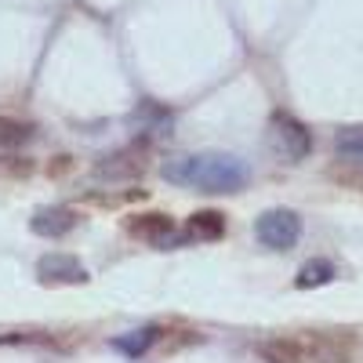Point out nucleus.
<instances>
[{
  "mask_svg": "<svg viewBox=\"0 0 363 363\" xmlns=\"http://www.w3.org/2000/svg\"><path fill=\"white\" fill-rule=\"evenodd\" d=\"M335 149H338V157H342V160H349V164H363V124L342 128L338 138H335Z\"/></svg>",
  "mask_w": 363,
  "mask_h": 363,
  "instance_id": "9b49d317",
  "label": "nucleus"
},
{
  "mask_svg": "<svg viewBox=\"0 0 363 363\" xmlns=\"http://www.w3.org/2000/svg\"><path fill=\"white\" fill-rule=\"evenodd\" d=\"M77 211H69V207H40L33 218H29V229H33L37 236H44V240H58V236H66V233H73L77 229Z\"/></svg>",
  "mask_w": 363,
  "mask_h": 363,
  "instance_id": "423d86ee",
  "label": "nucleus"
},
{
  "mask_svg": "<svg viewBox=\"0 0 363 363\" xmlns=\"http://www.w3.org/2000/svg\"><path fill=\"white\" fill-rule=\"evenodd\" d=\"M145 171V149L142 145H128V149H116V153L102 157L95 164V174L106 182H124V178H138Z\"/></svg>",
  "mask_w": 363,
  "mask_h": 363,
  "instance_id": "39448f33",
  "label": "nucleus"
},
{
  "mask_svg": "<svg viewBox=\"0 0 363 363\" xmlns=\"http://www.w3.org/2000/svg\"><path fill=\"white\" fill-rule=\"evenodd\" d=\"M33 135H37L33 124H26V120H11V116H0V149H18Z\"/></svg>",
  "mask_w": 363,
  "mask_h": 363,
  "instance_id": "ddd939ff",
  "label": "nucleus"
},
{
  "mask_svg": "<svg viewBox=\"0 0 363 363\" xmlns=\"http://www.w3.org/2000/svg\"><path fill=\"white\" fill-rule=\"evenodd\" d=\"M128 233L135 240H149V244H160L167 247L171 240H174V222L164 215V211H149V215H135L128 222Z\"/></svg>",
  "mask_w": 363,
  "mask_h": 363,
  "instance_id": "0eeeda50",
  "label": "nucleus"
},
{
  "mask_svg": "<svg viewBox=\"0 0 363 363\" xmlns=\"http://www.w3.org/2000/svg\"><path fill=\"white\" fill-rule=\"evenodd\" d=\"M272 142H277V149L287 160H301V157H309V149H313L309 128L301 124V120H294L291 113H272Z\"/></svg>",
  "mask_w": 363,
  "mask_h": 363,
  "instance_id": "7ed1b4c3",
  "label": "nucleus"
},
{
  "mask_svg": "<svg viewBox=\"0 0 363 363\" xmlns=\"http://www.w3.org/2000/svg\"><path fill=\"white\" fill-rule=\"evenodd\" d=\"M335 280V265L330 262H323V258H313V262H306L301 265V272H298V287L301 291H313V287H323V284H330Z\"/></svg>",
  "mask_w": 363,
  "mask_h": 363,
  "instance_id": "f8f14e48",
  "label": "nucleus"
},
{
  "mask_svg": "<svg viewBox=\"0 0 363 363\" xmlns=\"http://www.w3.org/2000/svg\"><path fill=\"white\" fill-rule=\"evenodd\" d=\"M258 356L265 363H313L309 342H298V338H269L258 345Z\"/></svg>",
  "mask_w": 363,
  "mask_h": 363,
  "instance_id": "6e6552de",
  "label": "nucleus"
},
{
  "mask_svg": "<svg viewBox=\"0 0 363 363\" xmlns=\"http://www.w3.org/2000/svg\"><path fill=\"white\" fill-rule=\"evenodd\" d=\"M255 236L269 251H291L298 244V236H301V218L287 207H272V211H265V215H258Z\"/></svg>",
  "mask_w": 363,
  "mask_h": 363,
  "instance_id": "f03ea898",
  "label": "nucleus"
},
{
  "mask_svg": "<svg viewBox=\"0 0 363 363\" xmlns=\"http://www.w3.org/2000/svg\"><path fill=\"white\" fill-rule=\"evenodd\" d=\"M160 174L171 186H193L200 193H236L251 182V167L233 153L171 157L160 164Z\"/></svg>",
  "mask_w": 363,
  "mask_h": 363,
  "instance_id": "f257e3e1",
  "label": "nucleus"
},
{
  "mask_svg": "<svg viewBox=\"0 0 363 363\" xmlns=\"http://www.w3.org/2000/svg\"><path fill=\"white\" fill-rule=\"evenodd\" d=\"M37 277L48 287H73V284H87V269H84L80 258L55 251V255H44L37 262Z\"/></svg>",
  "mask_w": 363,
  "mask_h": 363,
  "instance_id": "20e7f679",
  "label": "nucleus"
},
{
  "mask_svg": "<svg viewBox=\"0 0 363 363\" xmlns=\"http://www.w3.org/2000/svg\"><path fill=\"white\" fill-rule=\"evenodd\" d=\"M189 240H222L225 233V215L222 211H196V215L189 218L186 225Z\"/></svg>",
  "mask_w": 363,
  "mask_h": 363,
  "instance_id": "9d476101",
  "label": "nucleus"
},
{
  "mask_svg": "<svg viewBox=\"0 0 363 363\" xmlns=\"http://www.w3.org/2000/svg\"><path fill=\"white\" fill-rule=\"evenodd\" d=\"M135 128H138V131H153V128H160V135H167V128H171V113H167L164 106H157V102H142L138 113H135ZM153 135H157V131H153Z\"/></svg>",
  "mask_w": 363,
  "mask_h": 363,
  "instance_id": "4468645a",
  "label": "nucleus"
},
{
  "mask_svg": "<svg viewBox=\"0 0 363 363\" xmlns=\"http://www.w3.org/2000/svg\"><path fill=\"white\" fill-rule=\"evenodd\" d=\"M338 182H345V186H352V189H363V171H352V174H338Z\"/></svg>",
  "mask_w": 363,
  "mask_h": 363,
  "instance_id": "dca6fc26",
  "label": "nucleus"
},
{
  "mask_svg": "<svg viewBox=\"0 0 363 363\" xmlns=\"http://www.w3.org/2000/svg\"><path fill=\"white\" fill-rule=\"evenodd\" d=\"M157 335H160L157 327H142V330H131V335H120L113 345H116L120 352H128V356H138V352H145L149 345L157 342Z\"/></svg>",
  "mask_w": 363,
  "mask_h": 363,
  "instance_id": "2eb2a0df",
  "label": "nucleus"
},
{
  "mask_svg": "<svg viewBox=\"0 0 363 363\" xmlns=\"http://www.w3.org/2000/svg\"><path fill=\"white\" fill-rule=\"evenodd\" d=\"M309 352H313V363H349V342L335 335L309 338Z\"/></svg>",
  "mask_w": 363,
  "mask_h": 363,
  "instance_id": "1a4fd4ad",
  "label": "nucleus"
}]
</instances>
